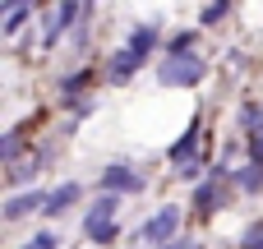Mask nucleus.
Segmentation results:
<instances>
[{
	"instance_id": "18",
	"label": "nucleus",
	"mask_w": 263,
	"mask_h": 249,
	"mask_svg": "<svg viewBox=\"0 0 263 249\" xmlns=\"http://www.w3.org/2000/svg\"><path fill=\"white\" fill-rule=\"evenodd\" d=\"M83 83H88V69H79V74H74V79H65V92H69V97H74V92H79V88H83Z\"/></svg>"
},
{
	"instance_id": "19",
	"label": "nucleus",
	"mask_w": 263,
	"mask_h": 249,
	"mask_svg": "<svg viewBox=\"0 0 263 249\" xmlns=\"http://www.w3.org/2000/svg\"><path fill=\"white\" fill-rule=\"evenodd\" d=\"M180 180H199V162H185L180 166Z\"/></svg>"
},
{
	"instance_id": "17",
	"label": "nucleus",
	"mask_w": 263,
	"mask_h": 249,
	"mask_svg": "<svg viewBox=\"0 0 263 249\" xmlns=\"http://www.w3.org/2000/svg\"><path fill=\"white\" fill-rule=\"evenodd\" d=\"M222 14H227V0H213V5H208V9H203V23H217V18H222Z\"/></svg>"
},
{
	"instance_id": "7",
	"label": "nucleus",
	"mask_w": 263,
	"mask_h": 249,
	"mask_svg": "<svg viewBox=\"0 0 263 249\" xmlns=\"http://www.w3.org/2000/svg\"><path fill=\"white\" fill-rule=\"evenodd\" d=\"M79 9H83V0H65V5L55 9V18L46 23V46H55V42L65 37V28H69V18H74Z\"/></svg>"
},
{
	"instance_id": "20",
	"label": "nucleus",
	"mask_w": 263,
	"mask_h": 249,
	"mask_svg": "<svg viewBox=\"0 0 263 249\" xmlns=\"http://www.w3.org/2000/svg\"><path fill=\"white\" fill-rule=\"evenodd\" d=\"M185 249H203V245H185Z\"/></svg>"
},
{
	"instance_id": "2",
	"label": "nucleus",
	"mask_w": 263,
	"mask_h": 249,
	"mask_svg": "<svg viewBox=\"0 0 263 249\" xmlns=\"http://www.w3.org/2000/svg\"><path fill=\"white\" fill-rule=\"evenodd\" d=\"M116 208H120V199L106 194V199H97V203L83 213V236H88L92 245H111V240H116Z\"/></svg>"
},
{
	"instance_id": "21",
	"label": "nucleus",
	"mask_w": 263,
	"mask_h": 249,
	"mask_svg": "<svg viewBox=\"0 0 263 249\" xmlns=\"http://www.w3.org/2000/svg\"><path fill=\"white\" fill-rule=\"evenodd\" d=\"M83 5H97V0H83Z\"/></svg>"
},
{
	"instance_id": "4",
	"label": "nucleus",
	"mask_w": 263,
	"mask_h": 249,
	"mask_svg": "<svg viewBox=\"0 0 263 249\" xmlns=\"http://www.w3.org/2000/svg\"><path fill=\"white\" fill-rule=\"evenodd\" d=\"M102 189H106V194H134V189H143V180H139L129 166H120V162H116V166H106V171H102Z\"/></svg>"
},
{
	"instance_id": "8",
	"label": "nucleus",
	"mask_w": 263,
	"mask_h": 249,
	"mask_svg": "<svg viewBox=\"0 0 263 249\" xmlns=\"http://www.w3.org/2000/svg\"><path fill=\"white\" fill-rule=\"evenodd\" d=\"M74 203H79V185H60V189L46 194V208H42V213H46V217H60V213L74 208Z\"/></svg>"
},
{
	"instance_id": "5",
	"label": "nucleus",
	"mask_w": 263,
	"mask_h": 249,
	"mask_svg": "<svg viewBox=\"0 0 263 249\" xmlns=\"http://www.w3.org/2000/svg\"><path fill=\"white\" fill-rule=\"evenodd\" d=\"M139 65H143V55H139V51H129V46H120V51L111 55V69H106V74H111V83H129Z\"/></svg>"
},
{
	"instance_id": "10",
	"label": "nucleus",
	"mask_w": 263,
	"mask_h": 249,
	"mask_svg": "<svg viewBox=\"0 0 263 249\" xmlns=\"http://www.w3.org/2000/svg\"><path fill=\"white\" fill-rule=\"evenodd\" d=\"M125 46H129V51H139V55L148 60V51L157 46V28H153V23H139V28L129 32V42H125Z\"/></svg>"
},
{
	"instance_id": "13",
	"label": "nucleus",
	"mask_w": 263,
	"mask_h": 249,
	"mask_svg": "<svg viewBox=\"0 0 263 249\" xmlns=\"http://www.w3.org/2000/svg\"><path fill=\"white\" fill-rule=\"evenodd\" d=\"M194 42H199V32H194V28L176 32V37H171V55H190V51H194Z\"/></svg>"
},
{
	"instance_id": "16",
	"label": "nucleus",
	"mask_w": 263,
	"mask_h": 249,
	"mask_svg": "<svg viewBox=\"0 0 263 249\" xmlns=\"http://www.w3.org/2000/svg\"><path fill=\"white\" fill-rule=\"evenodd\" d=\"M55 245H60V240H55L51 231H42V236H32V240H28L23 249H55Z\"/></svg>"
},
{
	"instance_id": "3",
	"label": "nucleus",
	"mask_w": 263,
	"mask_h": 249,
	"mask_svg": "<svg viewBox=\"0 0 263 249\" xmlns=\"http://www.w3.org/2000/svg\"><path fill=\"white\" fill-rule=\"evenodd\" d=\"M180 208H162L157 217H148L143 226H139V245H162V240H171L176 236V226H180Z\"/></svg>"
},
{
	"instance_id": "12",
	"label": "nucleus",
	"mask_w": 263,
	"mask_h": 249,
	"mask_svg": "<svg viewBox=\"0 0 263 249\" xmlns=\"http://www.w3.org/2000/svg\"><path fill=\"white\" fill-rule=\"evenodd\" d=\"M236 185H240L245 194H254V189H263V162H250V166H240Z\"/></svg>"
},
{
	"instance_id": "1",
	"label": "nucleus",
	"mask_w": 263,
	"mask_h": 249,
	"mask_svg": "<svg viewBox=\"0 0 263 249\" xmlns=\"http://www.w3.org/2000/svg\"><path fill=\"white\" fill-rule=\"evenodd\" d=\"M208 74V65L190 51V55H166L162 65H157V83L162 88H190V83H199Z\"/></svg>"
},
{
	"instance_id": "15",
	"label": "nucleus",
	"mask_w": 263,
	"mask_h": 249,
	"mask_svg": "<svg viewBox=\"0 0 263 249\" xmlns=\"http://www.w3.org/2000/svg\"><path fill=\"white\" fill-rule=\"evenodd\" d=\"M240 249H263V222L245 231V240H240Z\"/></svg>"
},
{
	"instance_id": "9",
	"label": "nucleus",
	"mask_w": 263,
	"mask_h": 249,
	"mask_svg": "<svg viewBox=\"0 0 263 249\" xmlns=\"http://www.w3.org/2000/svg\"><path fill=\"white\" fill-rule=\"evenodd\" d=\"M194 148H199V116L190 120L185 139H180V143H171V152H166V157H171V162H190V157H194Z\"/></svg>"
},
{
	"instance_id": "11",
	"label": "nucleus",
	"mask_w": 263,
	"mask_h": 249,
	"mask_svg": "<svg viewBox=\"0 0 263 249\" xmlns=\"http://www.w3.org/2000/svg\"><path fill=\"white\" fill-rule=\"evenodd\" d=\"M217 180H222V176H213V180H203V185L194 189V208H199V213H213V208H217Z\"/></svg>"
},
{
	"instance_id": "6",
	"label": "nucleus",
	"mask_w": 263,
	"mask_h": 249,
	"mask_svg": "<svg viewBox=\"0 0 263 249\" xmlns=\"http://www.w3.org/2000/svg\"><path fill=\"white\" fill-rule=\"evenodd\" d=\"M37 208H46V194H42V189H28V194H14V199L5 203V217H9V222H23V217L37 213Z\"/></svg>"
},
{
	"instance_id": "14",
	"label": "nucleus",
	"mask_w": 263,
	"mask_h": 249,
	"mask_svg": "<svg viewBox=\"0 0 263 249\" xmlns=\"http://www.w3.org/2000/svg\"><path fill=\"white\" fill-rule=\"evenodd\" d=\"M18 148H23V139H18V129H9V134L0 139V157H5V162H14V157H18Z\"/></svg>"
}]
</instances>
